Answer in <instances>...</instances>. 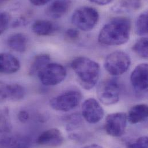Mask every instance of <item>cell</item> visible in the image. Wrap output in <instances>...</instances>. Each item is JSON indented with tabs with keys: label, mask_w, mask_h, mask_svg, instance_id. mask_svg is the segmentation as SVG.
<instances>
[{
	"label": "cell",
	"mask_w": 148,
	"mask_h": 148,
	"mask_svg": "<svg viewBox=\"0 0 148 148\" xmlns=\"http://www.w3.org/2000/svg\"><path fill=\"white\" fill-rule=\"evenodd\" d=\"M132 23L126 17H116L110 20L100 30L99 42L105 46H119L130 39Z\"/></svg>",
	"instance_id": "obj_1"
},
{
	"label": "cell",
	"mask_w": 148,
	"mask_h": 148,
	"mask_svg": "<svg viewBox=\"0 0 148 148\" xmlns=\"http://www.w3.org/2000/svg\"><path fill=\"white\" fill-rule=\"evenodd\" d=\"M71 66L83 88L90 90L96 85L100 73L98 63L89 58L79 57L72 61Z\"/></svg>",
	"instance_id": "obj_2"
},
{
	"label": "cell",
	"mask_w": 148,
	"mask_h": 148,
	"mask_svg": "<svg viewBox=\"0 0 148 148\" xmlns=\"http://www.w3.org/2000/svg\"><path fill=\"white\" fill-rule=\"evenodd\" d=\"M99 19V14L95 8L85 6L74 11L72 16V23L79 29L89 31L96 25Z\"/></svg>",
	"instance_id": "obj_3"
},
{
	"label": "cell",
	"mask_w": 148,
	"mask_h": 148,
	"mask_svg": "<svg viewBox=\"0 0 148 148\" xmlns=\"http://www.w3.org/2000/svg\"><path fill=\"white\" fill-rule=\"evenodd\" d=\"M120 84L116 78H108L103 81L97 89V96L99 101L106 106L118 103L121 94Z\"/></svg>",
	"instance_id": "obj_4"
},
{
	"label": "cell",
	"mask_w": 148,
	"mask_h": 148,
	"mask_svg": "<svg viewBox=\"0 0 148 148\" xmlns=\"http://www.w3.org/2000/svg\"><path fill=\"white\" fill-rule=\"evenodd\" d=\"M130 64L131 59L127 53L122 51H116L107 57L104 65L110 74L118 76L127 72Z\"/></svg>",
	"instance_id": "obj_5"
},
{
	"label": "cell",
	"mask_w": 148,
	"mask_h": 148,
	"mask_svg": "<svg viewBox=\"0 0 148 148\" xmlns=\"http://www.w3.org/2000/svg\"><path fill=\"white\" fill-rule=\"evenodd\" d=\"M82 96L81 92L78 90H68L51 99L50 105L56 111H69L74 110L79 105Z\"/></svg>",
	"instance_id": "obj_6"
},
{
	"label": "cell",
	"mask_w": 148,
	"mask_h": 148,
	"mask_svg": "<svg viewBox=\"0 0 148 148\" xmlns=\"http://www.w3.org/2000/svg\"><path fill=\"white\" fill-rule=\"evenodd\" d=\"M67 72L61 65L49 63L38 74L40 82L46 86H54L62 82L66 78Z\"/></svg>",
	"instance_id": "obj_7"
},
{
	"label": "cell",
	"mask_w": 148,
	"mask_h": 148,
	"mask_svg": "<svg viewBox=\"0 0 148 148\" xmlns=\"http://www.w3.org/2000/svg\"><path fill=\"white\" fill-rule=\"evenodd\" d=\"M127 114L123 112L110 114L107 115L105 122L106 133L114 137L123 136L127 126Z\"/></svg>",
	"instance_id": "obj_8"
},
{
	"label": "cell",
	"mask_w": 148,
	"mask_h": 148,
	"mask_svg": "<svg viewBox=\"0 0 148 148\" xmlns=\"http://www.w3.org/2000/svg\"><path fill=\"white\" fill-rule=\"evenodd\" d=\"M81 112L84 119L90 124L97 123L104 115L103 107L93 98H89L84 101L82 105Z\"/></svg>",
	"instance_id": "obj_9"
},
{
	"label": "cell",
	"mask_w": 148,
	"mask_h": 148,
	"mask_svg": "<svg viewBox=\"0 0 148 148\" xmlns=\"http://www.w3.org/2000/svg\"><path fill=\"white\" fill-rule=\"evenodd\" d=\"M25 90L18 84H8L0 81V103L17 101L24 99Z\"/></svg>",
	"instance_id": "obj_10"
},
{
	"label": "cell",
	"mask_w": 148,
	"mask_h": 148,
	"mask_svg": "<svg viewBox=\"0 0 148 148\" xmlns=\"http://www.w3.org/2000/svg\"><path fill=\"white\" fill-rule=\"evenodd\" d=\"M148 67L147 64L137 65L132 72L130 80L134 88L138 92H144L148 89Z\"/></svg>",
	"instance_id": "obj_11"
},
{
	"label": "cell",
	"mask_w": 148,
	"mask_h": 148,
	"mask_svg": "<svg viewBox=\"0 0 148 148\" xmlns=\"http://www.w3.org/2000/svg\"><path fill=\"white\" fill-rule=\"evenodd\" d=\"M64 142V138L61 132L56 128L45 131L36 140V143L38 145L50 147H60Z\"/></svg>",
	"instance_id": "obj_12"
},
{
	"label": "cell",
	"mask_w": 148,
	"mask_h": 148,
	"mask_svg": "<svg viewBox=\"0 0 148 148\" xmlns=\"http://www.w3.org/2000/svg\"><path fill=\"white\" fill-rule=\"evenodd\" d=\"M19 60L9 53H0V73L13 74L19 71Z\"/></svg>",
	"instance_id": "obj_13"
},
{
	"label": "cell",
	"mask_w": 148,
	"mask_h": 148,
	"mask_svg": "<svg viewBox=\"0 0 148 148\" xmlns=\"http://www.w3.org/2000/svg\"><path fill=\"white\" fill-rule=\"evenodd\" d=\"M70 1H55L46 9V14L53 18H60L67 13L71 6Z\"/></svg>",
	"instance_id": "obj_14"
},
{
	"label": "cell",
	"mask_w": 148,
	"mask_h": 148,
	"mask_svg": "<svg viewBox=\"0 0 148 148\" xmlns=\"http://www.w3.org/2000/svg\"><path fill=\"white\" fill-rule=\"evenodd\" d=\"M148 115V106L145 104H140L136 105L130 109L127 115V119L131 124H137L145 121Z\"/></svg>",
	"instance_id": "obj_15"
},
{
	"label": "cell",
	"mask_w": 148,
	"mask_h": 148,
	"mask_svg": "<svg viewBox=\"0 0 148 148\" xmlns=\"http://www.w3.org/2000/svg\"><path fill=\"white\" fill-rule=\"evenodd\" d=\"M57 29V27L54 23L45 20H38L32 26V31L38 36L51 35L56 32Z\"/></svg>",
	"instance_id": "obj_16"
},
{
	"label": "cell",
	"mask_w": 148,
	"mask_h": 148,
	"mask_svg": "<svg viewBox=\"0 0 148 148\" xmlns=\"http://www.w3.org/2000/svg\"><path fill=\"white\" fill-rule=\"evenodd\" d=\"M7 44L13 50L18 53H24L27 48L28 39L24 34L16 33L8 38Z\"/></svg>",
	"instance_id": "obj_17"
},
{
	"label": "cell",
	"mask_w": 148,
	"mask_h": 148,
	"mask_svg": "<svg viewBox=\"0 0 148 148\" xmlns=\"http://www.w3.org/2000/svg\"><path fill=\"white\" fill-rule=\"evenodd\" d=\"M28 139L20 137H6L0 140V148H29Z\"/></svg>",
	"instance_id": "obj_18"
},
{
	"label": "cell",
	"mask_w": 148,
	"mask_h": 148,
	"mask_svg": "<svg viewBox=\"0 0 148 148\" xmlns=\"http://www.w3.org/2000/svg\"><path fill=\"white\" fill-rule=\"evenodd\" d=\"M50 56L47 54H41L36 56L31 64L28 74L31 75L38 74L45 66L50 63Z\"/></svg>",
	"instance_id": "obj_19"
},
{
	"label": "cell",
	"mask_w": 148,
	"mask_h": 148,
	"mask_svg": "<svg viewBox=\"0 0 148 148\" xmlns=\"http://www.w3.org/2000/svg\"><path fill=\"white\" fill-rule=\"evenodd\" d=\"M12 128L9 110L4 108L0 111V134L10 133Z\"/></svg>",
	"instance_id": "obj_20"
},
{
	"label": "cell",
	"mask_w": 148,
	"mask_h": 148,
	"mask_svg": "<svg viewBox=\"0 0 148 148\" xmlns=\"http://www.w3.org/2000/svg\"><path fill=\"white\" fill-rule=\"evenodd\" d=\"M141 5V2L138 1H121L113 7V10L119 12L133 11L140 9Z\"/></svg>",
	"instance_id": "obj_21"
},
{
	"label": "cell",
	"mask_w": 148,
	"mask_h": 148,
	"mask_svg": "<svg viewBox=\"0 0 148 148\" xmlns=\"http://www.w3.org/2000/svg\"><path fill=\"white\" fill-rule=\"evenodd\" d=\"M148 12L141 13L136 23V31L137 35L145 36L148 34Z\"/></svg>",
	"instance_id": "obj_22"
},
{
	"label": "cell",
	"mask_w": 148,
	"mask_h": 148,
	"mask_svg": "<svg viewBox=\"0 0 148 148\" xmlns=\"http://www.w3.org/2000/svg\"><path fill=\"white\" fill-rule=\"evenodd\" d=\"M148 39L141 38L133 45L132 49L140 57L144 59L148 58Z\"/></svg>",
	"instance_id": "obj_23"
},
{
	"label": "cell",
	"mask_w": 148,
	"mask_h": 148,
	"mask_svg": "<svg viewBox=\"0 0 148 148\" xmlns=\"http://www.w3.org/2000/svg\"><path fill=\"white\" fill-rule=\"evenodd\" d=\"M10 20V16L6 12H0V35L8 29Z\"/></svg>",
	"instance_id": "obj_24"
},
{
	"label": "cell",
	"mask_w": 148,
	"mask_h": 148,
	"mask_svg": "<svg viewBox=\"0 0 148 148\" xmlns=\"http://www.w3.org/2000/svg\"><path fill=\"white\" fill-rule=\"evenodd\" d=\"M79 38V31L75 28H69L65 33V40L70 43L76 42Z\"/></svg>",
	"instance_id": "obj_25"
},
{
	"label": "cell",
	"mask_w": 148,
	"mask_h": 148,
	"mask_svg": "<svg viewBox=\"0 0 148 148\" xmlns=\"http://www.w3.org/2000/svg\"><path fill=\"white\" fill-rule=\"evenodd\" d=\"M126 148H148V138L147 136L141 137L134 142L128 144Z\"/></svg>",
	"instance_id": "obj_26"
},
{
	"label": "cell",
	"mask_w": 148,
	"mask_h": 148,
	"mask_svg": "<svg viewBox=\"0 0 148 148\" xmlns=\"http://www.w3.org/2000/svg\"><path fill=\"white\" fill-rule=\"evenodd\" d=\"M17 118L20 122L24 123H26L28 121V119L29 118V115L28 112L27 111L21 110V111H19V112L18 113Z\"/></svg>",
	"instance_id": "obj_27"
},
{
	"label": "cell",
	"mask_w": 148,
	"mask_h": 148,
	"mask_svg": "<svg viewBox=\"0 0 148 148\" xmlns=\"http://www.w3.org/2000/svg\"><path fill=\"white\" fill-rule=\"evenodd\" d=\"M49 2H50V1H47V0H32V1H30V2L32 5H34L35 6H38L45 5L48 3Z\"/></svg>",
	"instance_id": "obj_28"
},
{
	"label": "cell",
	"mask_w": 148,
	"mask_h": 148,
	"mask_svg": "<svg viewBox=\"0 0 148 148\" xmlns=\"http://www.w3.org/2000/svg\"><path fill=\"white\" fill-rule=\"evenodd\" d=\"M92 3H95L99 5H106L111 3L112 1L110 0H90L89 1Z\"/></svg>",
	"instance_id": "obj_29"
},
{
	"label": "cell",
	"mask_w": 148,
	"mask_h": 148,
	"mask_svg": "<svg viewBox=\"0 0 148 148\" xmlns=\"http://www.w3.org/2000/svg\"><path fill=\"white\" fill-rule=\"evenodd\" d=\"M82 148H103L102 147L97 145V144H91L89 145H86Z\"/></svg>",
	"instance_id": "obj_30"
}]
</instances>
